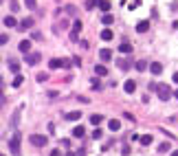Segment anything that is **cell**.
<instances>
[{
	"label": "cell",
	"mask_w": 178,
	"mask_h": 156,
	"mask_svg": "<svg viewBox=\"0 0 178 156\" xmlns=\"http://www.w3.org/2000/svg\"><path fill=\"white\" fill-rule=\"evenodd\" d=\"M20 141H22L20 132H18V130H13V136L9 139V147H11V154H13V156H22V154H20Z\"/></svg>",
	"instance_id": "obj_1"
},
{
	"label": "cell",
	"mask_w": 178,
	"mask_h": 156,
	"mask_svg": "<svg viewBox=\"0 0 178 156\" xmlns=\"http://www.w3.org/2000/svg\"><path fill=\"white\" fill-rule=\"evenodd\" d=\"M156 95H158V99H161V101H169V97H171L174 92L169 90V86H167V84H158V86H156Z\"/></svg>",
	"instance_id": "obj_2"
},
{
	"label": "cell",
	"mask_w": 178,
	"mask_h": 156,
	"mask_svg": "<svg viewBox=\"0 0 178 156\" xmlns=\"http://www.w3.org/2000/svg\"><path fill=\"white\" fill-rule=\"evenodd\" d=\"M22 110H24V106H18V108L13 110V114H11V119H9L11 130H18V127H20V117H22Z\"/></svg>",
	"instance_id": "obj_3"
},
{
	"label": "cell",
	"mask_w": 178,
	"mask_h": 156,
	"mask_svg": "<svg viewBox=\"0 0 178 156\" xmlns=\"http://www.w3.org/2000/svg\"><path fill=\"white\" fill-rule=\"evenodd\" d=\"M29 143L35 145V147H44V145L48 143V139H46L44 134H31V136H29Z\"/></svg>",
	"instance_id": "obj_4"
},
{
	"label": "cell",
	"mask_w": 178,
	"mask_h": 156,
	"mask_svg": "<svg viewBox=\"0 0 178 156\" xmlns=\"http://www.w3.org/2000/svg\"><path fill=\"white\" fill-rule=\"evenodd\" d=\"M40 60H42L40 53H27V55H24V64H27V66H38Z\"/></svg>",
	"instance_id": "obj_5"
},
{
	"label": "cell",
	"mask_w": 178,
	"mask_h": 156,
	"mask_svg": "<svg viewBox=\"0 0 178 156\" xmlns=\"http://www.w3.org/2000/svg\"><path fill=\"white\" fill-rule=\"evenodd\" d=\"M2 24H5V27H9V29H16V27H20V22L16 20V16H13V13L5 16V18H2Z\"/></svg>",
	"instance_id": "obj_6"
},
{
	"label": "cell",
	"mask_w": 178,
	"mask_h": 156,
	"mask_svg": "<svg viewBox=\"0 0 178 156\" xmlns=\"http://www.w3.org/2000/svg\"><path fill=\"white\" fill-rule=\"evenodd\" d=\"M79 33H82V20H75V22H73V29H70V38L77 40Z\"/></svg>",
	"instance_id": "obj_7"
},
{
	"label": "cell",
	"mask_w": 178,
	"mask_h": 156,
	"mask_svg": "<svg viewBox=\"0 0 178 156\" xmlns=\"http://www.w3.org/2000/svg\"><path fill=\"white\" fill-rule=\"evenodd\" d=\"M48 68L51 70H57V68H64V57H53L48 62Z\"/></svg>",
	"instance_id": "obj_8"
},
{
	"label": "cell",
	"mask_w": 178,
	"mask_h": 156,
	"mask_svg": "<svg viewBox=\"0 0 178 156\" xmlns=\"http://www.w3.org/2000/svg\"><path fill=\"white\" fill-rule=\"evenodd\" d=\"M33 24H35V20H33V18H24V20L20 22V27H18V29H22V31H29V29H33Z\"/></svg>",
	"instance_id": "obj_9"
},
{
	"label": "cell",
	"mask_w": 178,
	"mask_h": 156,
	"mask_svg": "<svg viewBox=\"0 0 178 156\" xmlns=\"http://www.w3.org/2000/svg\"><path fill=\"white\" fill-rule=\"evenodd\" d=\"M18 48H20V53H22V55L31 53V40H22V42L18 44Z\"/></svg>",
	"instance_id": "obj_10"
},
{
	"label": "cell",
	"mask_w": 178,
	"mask_h": 156,
	"mask_svg": "<svg viewBox=\"0 0 178 156\" xmlns=\"http://www.w3.org/2000/svg\"><path fill=\"white\" fill-rule=\"evenodd\" d=\"M64 119H66V121H70V123H73V121H79V119H82V110H73V112H66V114H64Z\"/></svg>",
	"instance_id": "obj_11"
},
{
	"label": "cell",
	"mask_w": 178,
	"mask_h": 156,
	"mask_svg": "<svg viewBox=\"0 0 178 156\" xmlns=\"http://www.w3.org/2000/svg\"><path fill=\"white\" fill-rule=\"evenodd\" d=\"M123 90L128 92V95H132V92L136 90V82H134V79H125V84H123Z\"/></svg>",
	"instance_id": "obj_12"
},
{
	"label": "cell",
	"mask_w": 178,
	"mask_h": 156,
	"mask_svg": "<svg viewBox=\"0 0 178 156\" xmlns=\"http://www.w3.org/2000/svg\"><path fill=\"white\" fill-rule=\"evenodd\" d=\"M149 73H152V75H161V73H163V64H161V62H152V64H149Z\"/></svg>",
	"instance_id": "obj_13"
},
{
	"label": "cell",
	"mask_w": 178,
	"mask_h": 156,
	"mask_svg": "<svg viewBox=\"0 0 178 156\" xmlns=\"http://www.w3.org/2000/svg\"><path fill=\"white\" fill-rule=\"evenodd\" d=\"M117 66L121 68V70H130V60H125V57H117Z\"/></svg>",
	"instance_id": "obj_14"
},
{
	"label": "cell",
	"mask_w": 178,
	"mask_h": 156,
	"mask_svg": "<svg viewBox=\"0 0 178 156\" xmlns=\"http://www.w3.org/2000/svg\"><path fill=\"white\" fill-rule=\"evenodd\" d=\"M73 136L84 139V136H86V127H84V125H75V127H73Z\"/></svg>",
	"instance_id": "obj_15"
},
{
	"label": "cell",
	"mask_w": 178,
	"mask_h": 156,
	"mask_svg": "<svg viewBox=\"0 0 178 156\" xmlns=\"http://www.w3.org/2000/svg\"><path fill=\"white\" fill-rule=\"evenodd\" d=\"M136 31H139V33H147V31H149V20H141V22L136 24Z\"/></svg>",
	"instance_id": "obj_16"
},
{
	"label": "cell",
	"mask_w": 178,
	"mask_h": 156,
	"mask_svg": "<svg viewBox=\"0 0 178 156\" xmlns=\"http://www.w3.org/2000/svg\"><path fill=\"white\" fill-rule=\"evenodd\" d=\"M99 57H101V62H108V60L112 57V51H110V48H101V51H99Z\"/></svg>",
	"instance_id": "obj_17"
},
{
	"label": "cell",
	"mask_w": 178,
	"mask_h": 156,
	"mask_svg": "<svg viewBox=\"0 0 178 156\" xmlns=\"http://www.w3.org/2000/svg\"><path fill=\"white\" fill-rule=\"evenodd\" d=\"M99 38H101V40H104V42H110V40L114 38V33H112L110 29H104V31H101V33H99Z\"/></svg>",
	"instance_id": "obj_18"
},
{
	"label": "cell",
	"mask_w": 178,
	"mask_h": 156,
	"mask_svg": "<svg viewBox=\"0 0 178 156\" xmlns=\"http://www.w3.org/2000/svg\"><path fill=\"white\" fill-rule=\"evenodd\" d=\"M97 7H99L101 11H104V13H108L112 5H110V0H99V2H97Z\"/></svg>",
	"instance_id": "obj_19"
},
{
	"label": "cell",
	"mask_w": 178,
	"mask_h": 156,
	"mask_svg": "<svg viewBox=\"0 0 178 156\" xmlns=\"http://www.w3.org/2000/svg\"><path fill=\"white\" fill-rule=\"evenodd\" d=\"M95 75H97V77H106V75H108L106 66H104V64H97V66H95Z\"/></svg>",
	"instance_id": "obj_20"
},
{
	"label": "cell",
	"mask_w": 178,
	"mask_h": 156,
	"mask_svg": "<svg viewBox=\"0 0 178 156\" xmlns=\"http://www.w3.org/2000/svg\"><path fill=\"white\" fill-rule=\"evenodd\" d=\"M119 53H125V55H128V53H132V44L121 42V44H119Z\"/></svg>",
	"instance_id": "obj_21"
},
{
	"label": "cell",
	"mask_w": 178,
	"mask_h": 156,
	"mask_svg": "<svg viewBox=\"0 0 178 156\" xmlns=\"http://www.w3.org/2000/svg\"><path fill=\"white\" fill-rule=\"evenodd\" d=\"M114 22V18L110 16V11L108 13H104V16H101V24H106V27H110V24Z\"/></svg>",
	"instance_id": "obj_22"
},
{
	"label": "cell",
	"mask_w": 178,
	"mask_h": 156,
	"mask_svg": "<svg viewBox=\"0 0 178 156\" xmlns=\"http://www.w3.org/2000/svg\"><path fill=\"white\" fill-rule=\"evenodd\" d=\"M134 68H136V70H139V73H143V70H145V68H149V64H147V62H145V60H139V62H136V64H134Z\"/></svg>",
	"instance_id": "obj_23"
},
{
	"label": "cell",
	"mask_w": 178,
	"mask_h": 156,
	"mask_svg": "<svg viewBox=\"0 0 178 156\" xmlns=\"http://www.w3.org/2000/svg\"><path fill=\"white\" fill-rule=\"evenodd\" d=\"M90 123H92V125L104 123V114H90Z\"/></svg>",
	"instance_id": "obj_24"
},
{
	"label": "cell",
	"mask_w": 178,
	"mask_h": 156,
	"mask_svg": "<svg viewBox=\"0 0 178 156\" xmlns=\"http://www.w3.org/2000/svg\"><path fill=\"white\" fill-rule=\"evenodd\" d=\"M108 127L112 130V132H119V130H121V121H117V119H112V121L108 123Z\"/></svg>",
	"instance_id": "obj_25"
},
{
	"label": "cell",
	"mask_w": 178,
	"mask_h": 156,
	"mask_svg": "<svg viewBox=\"0 0 178 156\" xmlns=\"http://www.w3.org/2000/svg\"><path fill=\"white\" fill-rule=\"evenodd\" d=\"M22 82H24V79H22V75H18V73H16L13 82H11V86H13V88H20V86H22Z\"/></svg>",
	"instance_id": "obj_26"
},
{
	"label": "cell",
	"mask_w": 178,
	"mask_h": 156,
	"mask_svg": "<svg viewBox=\"0 0 178 156\" xmlns=\"http://www.w3.org/2000/svg\"><path fill=\"white\" fill-rule=\"evenodd\" d=\"M9 70H11V73H18V70H20L18 60H9Z\"/></svg>",
	"instance_id": "obj_27"
},
{
	"label": "cell",
	"mask_w": 178,
	"mask_h": 156,
	"mask_svg": "<svg viewBox=\"0 0 178 156\" xmlns=\"http://www.w3.org/2000/svg\"><path fill=\"white\" fill-rule=\"evenodd\" d=\"M24 5H27V9L35 11V9H38V0H24Z\"/></svg>",
	"instance_id": "obj_28"
},
{
	"label": "cell",
	"mask_w": 178,
	"mask_h": 156,
	"mask_svg": "<svg viewBox=\"0 0 178 156\" xmlns=\"http://www.w3.org/2000/svg\"><path fill=\"white\" fill-rule=\"evenodd\" d=\"M68 16H77V7H75V5H66V9H64Z\"/></svg>",
	"instance_id": "obj_29"
},
{
	"label": "cell",
	"mask_w": 178,
	"mask_h": 156,
	"mask_svg": "<svg viewBox=\"0 0 178 156\" xmlns=\"http://www.w3.org/2000/svg\"><path fill=\"white\" fill-rule=\"evenodd\" d=\"M141 145H152V134H143L141 136Z\"/></svg>",
	"instance_id": "obj_30"
},
{
	"label": "cell",
	"mask_w": 178,
	"mask_h": 156,
	"mask_svg": "<svg viewBox=\"0 0 178 156\" xmlns=\"http://www.w3.org/2000/svg\"><path fill=\"white\" fill-rule=\"evenodd\" d=\"M9 7H11V13H18V11H20V2H16V0H11Z\"/></svg>",
	"instance_id": "obj_31"
},
{
	"label": "cell",
	"mask_w": 178,
	"mask_h": 156,
	"mask_svg": "<svg viewBox=\"0 0 178 156\" xmlns=\"http://www.w3.org/2000/svg\"><path fill=\"white\" fill-rule=\"evenodd\" d=\"M165 152H169V143H161L158 145V154H165Z\"/></svg>",
	"instance_id": "obj_32"
},
{
	"label": "cell",
	"mask_w": 178,
	"mask_h": 156,
	"mask_svg": "<svg viewBox=\"0 0 178 156\" xmlns=\"http://www.w3.org/2000/svg\"><path fill=\"white\" fill-rule=\"evenodd\" d=\"M90 86H92V90H101V84H99V79H97V77L90 82Z\"/></svg>",
	"instance_id": "obj_33"
},
{
	"label": "cell",
	"mask_w": 178,
	"mask_h": 156,
	"mask_svg": "<svg viewBox=\"0 0 178 156\" xmlns=\"http://www.w3.org/2000/svg\"><path fill=\"white\" fill-rule=\"evenodd\" d=\"M46 79H48V73H40V75H38V82H40V84L46 82Z\"/></svg>",
	"instance_id": "obj_34"
},
{
	"label": "cell",
	"mask_w": 178,
	"mask_h": 156,
	"mask_svg": "<svg viewBox=\"0 0 178 156\" xmlns=\"http://www.w3.org/2000/svg\"><path fill=\"white\" fill-rule=\"evenodd\" d=\"M97 2H99V0H88V2H86V9H95Z\"/></svg>",
	"instance_id": "obj_35"
},
{
	"label": "cell",
	"mask_w": 178,
	"mask_h": 156,
	"mask_svg": "<svg viewBox=\"0 0 178 156\" xmlns=\"http://www.w3.org/2000/svg\"><path fill=\"white\" fill-rule=\"evenodd\" d=\"M73 66H82V57L75 55V57H73Z\"/></svg>",
	"instance_id": "obj_36"
},
{
	"label": "cell",
	"mask_w": 178,
	"mask_h": 156,
	"mask_svg": "<svg viewBox=\"0 0 178 156\" xmlns=\"http://www.w3.org/2000/svg\"><path fill=\"white\" fill-rule=\"evenodd\" d=\"M121 154H123V156H130V145H123V149H121Z\"/></svg>",
	"instance_id": "obj_37"
},
{
	"label": "cell",
	"mask_w": 178,
	"mask_h": 156,
	"mask_svg": "<svg viewBox=\"0 0 178 156\" xmlns=\"http://www.w3.org/2000/svg\"><path fill=\"white\" fill-rule=\"evenodd\" d=\"M7 42H9V35L2 33V35H0V44H7Z\"/></svg>",
	"instance_id": "obj_38"
},
{
	"label": "cell",
	"mask_w": 178,
	"mask_h": 156,
	"mask_svg": "<svg viewBox=\"0 0 178 156\" xmlns=\"http://www.w3.org/2000/svg\"><path fill=\"white\" fill-rule=\"evenodd\" d=\"M31 38H33V40H38V42H40V40H44V38H42V33H40V31H35V33H33V35H31Z\"/></svg>",
	"instance_id": "obj_39"
},
{
	"label": "cell",
	"mask_w": 178,
	"mask_h": 156,
	"mask_svg": "<svg viewBox=\"0 0 178 156\" xmlns=\"http://www.w3.org/2000/svg\"><path fill=\"white\" fill-rule=\"evenodd\" d=\"M92 139H101V130H99V127H97L95 132H92Z\"/></svg>",
	"instance_id": "obj_40"
},
{
	"label": "cell",
	"mask_w": 178,
	"mask_h": 156,
	"mask_svg": "<svg viewBox=\"0 0 178 156\" xmlns=\"http://www.w3.org/2000/svg\"><path fill=\"white\" fill-rule=\"evenodd\" d=\"M51 156H62V149H57V147L51 149Z\"/></svg>",
	"instance_id": "obj_41"
},
{
	"label": "cell",
	"mask_w": 178,
	"mask_h": 156,
	"mask_svg": "<svg viewBox=\"0 0 178 156\" xmlns=\"http://www.w3.org/2000/svg\"><path fill=\"white\" fill-rule=\"evenodd\" d=\"M171 79H174V84H178V73H174V77H171Z\"/></svg>",
	"instance_id": "obj_42"
},
{
	"label": "cell",
	"mask_w": 178,
	"mask_h": 156,
	"mask_svg": "<svg viewBox=\"0 0 178 156\" xmlns=\"http://www.w3.org/2000/svg\"><path fill=\"white\" fill-rule=\"evenodd\" d=\"M169 156H178V149H174V152H171V154H169Z\"/></svg>",
	"instance_id": "obj_43"
},
{
	"label": "cell",
	"mask_w": 178,
	"mask_h": 156,
	"mask_svg": "<svg viewBox=\"0 0 178 156\" xmlns=\"http://www.w3.org/2000/svg\"><path fill=\"white\" fill-rule=\"evenodd\" d=\"M174 97H176V99H178V90H176V92H174Z\"/></svg>",
	"instance_id": "obj_44"
},
{
	"label": "cell",
	"mask_w": 178,
	"mask_h": 156,
	"mask_svg": "<svg viewBox=\"0 0 178 156\" xmlns=\"http://www.w3.org/2000/svg\"><path fill=\"white\" fill-rule=\"evenodd\" d=\"M66 156H73V154H70V152H68V154H66Z\"/></svg>",
	"instance_id": "obj_45"
}]
</instances>
